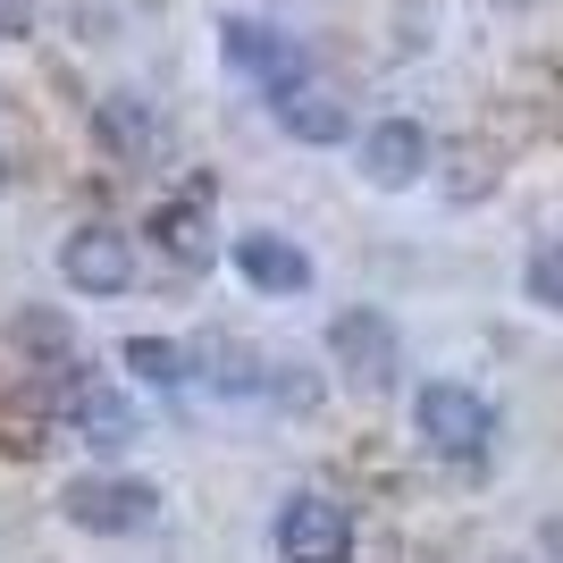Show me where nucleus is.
I'll list each match as a JSON object with an SVG mask.
<instances>
[{
  "instance_id": "nucleus-1",
  "label": "nucleus",
  "mask_w": 563,
  "mask_h": 563,
  "mask_svg": "<svg viewBox=\"0 0 563 563\" xmlns=\"http://www.w3.org/2000/svg\"><path fill=\"white\" fill-rule=\"evenodd\" d=\"M412 438H421L429 454H446V463H479L488 438H496V404L454 387V378H438V387L412 396Z\"/></svg>"
},
{
  "instance_id": "nucleus-2",
  "label": "nucleus",
  "mask_w": 563,
  "mask_h": 563,
  "mask_svg": "<svg viewBox=\"0 0 563 563\" xmlns=\"http://www.w3.org/2000/svg\"><path fill=\"white\" fill-rule=\"evenodd\" d=\"M59 514L93 539H126V530H152L161 521V488L152 479H118V471H85L59 488Z\"/></svg>"
},
{
  "instance_id": "nucleus-3",
  "label": "nucleus",
  "mask_w": 563,
  "mask_h": 563,
  "mask_svg": "<svg viewBox=\"0 0 563 563\" xmlns=\"http://www.w3.org/2000/svg\"><path fill=\"white\" fill-rule=\"evenodd\" d=\"M269 539H278L286 563H345L353 555V514L336 505V496L303 488V496H286V505H278Z\"/></svg>"
},
{
  "instance_id": "nucleus-4",
  "label": "nucleus",
  "mask_w": 563,
  "mask_h": 563,
  "mask_svg": "<svg viewBox=\"0 0 563 563\" xmlns=\"http://www.w3.org/2000/svg\"><path fill=\"white\" fill-rule=\"evenodd\" d=\"M329 353H336V371H345V387H362V396H387L396 371H404L387 311H336L329 320Z\"/></svg>"
},
{
  "instance_id": "nucleus-5",
  "label": "nucleus",
  "mask_w": 563,
  "mask_h": 563,
  "mask_svg": "<svg viewBox=\"0 0 563 563\" xmlns=\"http://www.w3.org/2000/svg\"><path fill=\"white\" fill-rule=\"evenodd\" d=\"M219 59H228L235 76L269 85V93H278V85H303V76H311L303 43H295V34H278L269 18H228V25H219Z\"/></svg>"
},
{
  "instance_id": "nucleus-6",
  "label": "nucleus",
  "mask_w": 563,
  "mask_h": 563,
  "mask_svg": "<svg viewBox=\"0 0 563 563\" xmlns=\"http://www.w3.org/2000/svg\"><path fill=\"white\" fill-rule=\"evenodd\" d=\"M228 261H235V278L253 286V295H303L320 269H311V253L295 244V235H278V228H244L228 244Z\"/></svg>"
},
{
  "instance_id": "nucleus-7",
  "label": "nucleus",
  "mask_w": 563,
  "mask_h": 563,
  "mask_svg": "<svg viewBox=\"0 0 563 563\" xmlns=\"http://www.w3.org/2000/svg\"><path fill=\"white\" fill-rule=\"evenodd\" d=\"M59 278H68L76 295H126V286H135V244L118 228H76L68 244H59Z\"/></svg>"
},
{
  "instance_id": "nucleus-8",
  "label": "nucleus",
  "mask_w": 563,
  "mask_h": 563,
  "mask_svg": "<svg viewBox=\"0 0 563 563\" xmlns=\"http://www.w3.org/2000/svg\"><path fill=\"white\" fill-rule=\"evenodd\" d=\"M362 177H371L378 194H404L429 177V126H412V118H378L371 135H362Z\"/></svg>"
},
{
  "instance_id": "nucleus-9",
  "label": "nucleus",
  "mask_w": 563,
  "mask_h": 563,
  "mask_svg": "<svg viewBox=\"0 0 563 563\" xmlns=\"http://www.w3.org/2000/svg\"><path fill=\"white\" fill-rule=\"evenodd\" d=\"M59 412H68V429L85 438V446H101V454H118V446L143 438V412L118 396V387H101V378H76L68 396H59Z\"/></svg>"
},
{
  "instance_id": "nucleus-10",
  "label": "nucleus",
  "mask_w": 563,
  "mask_h": 563,
  "mask_svg": "<svg viewBox=\"0 0 563 563\" xmlns=\"http://www.w3.org/2000/svg\"><path fill=\"white\" fill-rule=\"evenodd\" d=\"M269 118H278L295 143H345V135H353L345 101L320 93V85H278V93H269Z\"/></svg>"
},
{
  "instance_id": "nucleus-11",
  "label": "nucleus",
  "mask_w": 563,
  "mask_h": 563,
  "mask_svg": "<svg viewBox=\"0 0 563 563\" xmlns=\"http://www.w3.org/2000/svg\"><path fill=\"white\" fill-rule=\"evenodd\" d=\"M152 235H161V253L177 261V269H211V211H202V194H177V202H161L152 211Z\"/></svg>"
},
{
  "instance_id": "nucleus-12",
  "label": "nucleus",
  "mask_w": 563,
  "mask_h": 563,
  "mask_svg": "<svg viewBox=\"0 0 563 563\" xmlns=\"http://www.w3.org/2000/svg\"><path fill=\"white\" fill-rule=\"evenodd\" d=\"M194 362H211V387H219V396H261V387H269V353H253L244 336H211Z\"/></svg>"
},
{
  "instance_id": "nucleus-13",
  "label": "nucleus",
  "mask_w": 563,
  "mask_h": 563,
  "mask_svg": "<svg viewBox=\"0 0 563 563\" xmlns=\"http://www.w3.org/2000/svg\"><path fill=\"white\" fill-rule=\"evenodd\" d=\"M118 362H126L143 387H161V396L194 378V353H186V345H168V336H126V345H118Z\"/></svg>"
},
{
  "instance_id": "nucleus-14",
  "label": "nucleus",
  "mask_w": 563,
  "mask_h": 563,
  "mask_svg": "<svg viewBox=\"0 0 563 563\" xmlns=\"http://www.w3.org/2000/svg\"><path fill=\"white\" fill-rule=\"evenodd\" d=\"M521 295H530L539 311H563V235L530 244V261H521Z\"/></svg>"
},
{
  "instance_id": "nucleus-15",
  "label": "nucleus",
  "mask_w": 563,
  "mask_h": 563,
  "mask_svg": "<svg viewBox=\"0 0 563 563\" xmlns=\"http://www.w3.org/2000/svg\"><path fill=\"white\" fill-rule=\"evenodd\" d=\"M261 396H269V404H295V412H303L320 387L303 378V362H269V387H261Z\"/></svg>"
},
{
  "instance_id": "nucleus-16",
  "label": "nucleus",
  "mask_w": 563,
  "mask_h": 563,
  "mask_svg": "<svg viewBox=\"0 0 563 563\" xmlns=\"http://www.w3.org/2000/svg\"><path fill=\"white\" fill-rule=\"evenodd\" d=\"M539 547H547V563H563V514H555V521L539 530Z\"/></svg>"
}]
</instances>
